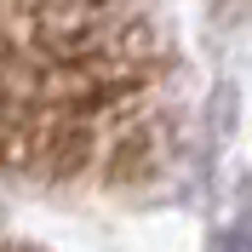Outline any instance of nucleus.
I'll list each match as a JSON object with an SVG mask.
<instances>
[{
    "mask_svg": "<svg viewBox=\"0 0 252 252\" xmlns=\"http://www.w3.org/2000/svg\"><path fill=\"white\" fill-rule=\"evenodd\" d=\"M6 252H29V247H6Z\"/></svg>",
    "mask_w": 252,
    "mask_h": 252,
    "instance_id": "7ed1b4c3",
    "label": "nucleus"
},
{
    "mask_svg": "<svg viewBox=\"0 0 252 252\" xmlns=\"http://www.w3.org/2000/svg\"><path fill=\"white\" fill-rule=\"evenodd\" d=\"M223 252H252V212H241L229 223V235H223Z\"/></svg>",
    "mask_w": 252,
    "mask_h": 252,
    "instance_id": "f03ea898",
    "label": "nucleus"
},
{
    "mask_svg": "<svg viewBox=\"0 0 252 252\" xmlns=\"http://www.w3.org/2000/svg\"><path fill=\"white\" fill-rule=\"evenodd\" d=\"M184 115L155 0H0V184L143 189L178 160Z\"/></svg>",
    "mask_w": 252,
    "mask_h": 252,
    "instance_id": "f257e3e1",
    "label": "nucleus"
}]
</instances>
